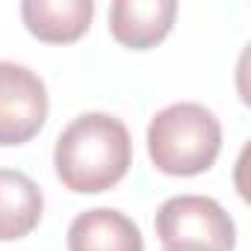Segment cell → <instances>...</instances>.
Here are the masks:
<instances>
[{
    "label": "cell",
    "mask_w": 251,
    "mask_h": 251,
    "mask_svg": "<svg viewBox=\"0 0 251 251\" xmlns=\"http://www.w3.org/2000/svg\"><path fill=\"white\" fill-rule=\"evenodd\" d=\"M133 163V142L124 121L109 112H83L59 133L53 169L65 189L98 195L112 189Z\"/></svg>",
    "instance_id": "1"
},
{
    "label": "cell",
    "mask_w": 251,
    "mask_h": 251,
    "mask_svg": "<svg viewBox=\"0 0 251 251\" xmlns=\"http://www.w3.org/2000/svg\"><path fill=\"white\" fill-rule=\"evenodd\" d=\"M222 151V124L204 103L180 100L160 109L148 124V157L172 177L204 175Z\"/></svg>",
    "instance_id": "2"
},
{
    "label": "cell",
    "mask_w": 251,
    "mask_h": 251,
    "mask_svg": "<svg viewBox=\"0 0 251 251\" xmlns=\"http://www.w3.org/2000/svg\"><path fill=\"white\" fill-rule=\"evenodd\" d=\"M163 248L172 251H233L236 227L227 210L207 195H175L154 219Z\"/></svg>",
    "instance_id": "3"
},
{
    "label": "cell",
    "mask_w": 251,
    "mask_h": 251,
    "mask_svg": "<svg viewBox=\"0 0 251 251\" xmlns=\"http://www.w3.org/2000/svg\"><path fill=\"white\" fill-rule=\"evenodd\" d=\"M48 121V89L36 71L0 62V148L24 145Z\"/></svg>",
    "instance_id": "4"
},
{
    "label": "cell",
    "mask_w": 251,
    "mask_h": 251,
    "mask_svg": "<svg viewBox=\"0 0 251 251\" xmlns=\"http://www.w3.org/2000/svg\"><path fill=\"white\" fill-rule=\"evenodd\" d=\"M175 15V0H115L109 6V33L130 50H148L172 33Z\"/></svg>",
    "instance_id": "5"
},
{
    "label": "cell",
    "mask_w": 251,
    "mask_h": 251,
    "mask_svg": "<svg viewBox=\"0 0 251 251\" xmlns=\"http://www.w3.org/2000/svg\"><path fill=\"white\" fill-rule=\"evenodd\" d=\"M68 251H145V239L130 216L112 207H95L71 222Z\"/></svg>",
    "instance_id": "6"
},
{
    "label": "cell",
    "mask_w": 251,
    "mask_h": 251,
    "mask_svg": "<svg viewBox=\"0 0 251 251\" xmlns=\"http://www.w3.org/2000/svg\"><path fill=\"white\" fill-rule=\"evenodd\" d=\"M95 15L92 0H24L21 18L24 27L48 45H71L77 42Z\"/></svg>",
    "instance_id": "7"
},
{
    "label": "cell",
    "mask_w": 251,
    "mask_h": 251,
    "mask_svg": "<svg viewBox=\"0 0 251 251\" xmlns=\"http://www.w3.org/2000/svg\"><path fill=\"white\" fill-rule=\"evenodd\" d=\"M45 213V195L39 183L18 172L0 169V242H15L30 236Z\"/></svg>",
    "instance_id": "8"
},
{
    "label": "cell",
    "mask_w": 251,
    "mask_h": 251,
    "mask_svg": "<svg viewBox=\"0 0 251 251\" xmlns=\"http://www.w3.org/2000/svg\"><path fill=\"white\" fill-rule=\"evenodd\" d=\"M166 251H172V248H166Z\"/></svg>",
    "instance_id": "9"
}]
</instances>
